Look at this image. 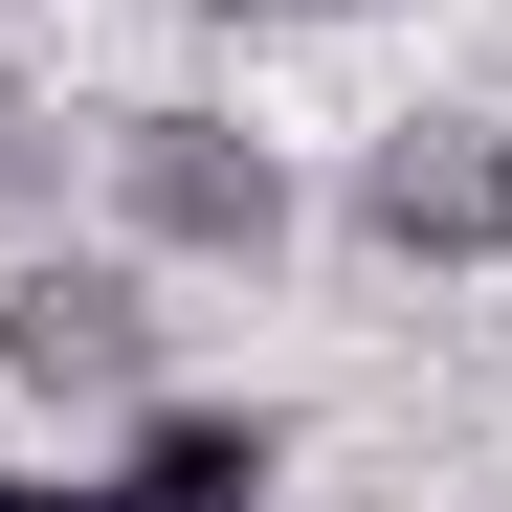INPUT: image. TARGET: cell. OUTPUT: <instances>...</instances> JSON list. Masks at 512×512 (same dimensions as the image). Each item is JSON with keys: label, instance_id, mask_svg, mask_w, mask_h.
<instances>
[{"label": "cell", "instance_id": "cell-2", "mask_svg": "<svg viewBox=\"0 0 512 512\" xmlns=\"http://www.w3.org/2000/svg\"><path fill=\"white\" fill-rule=\"evenodd\" d=\"M357 245L379 268H512V112H401L357 156Z\"/></svg>", "mask_w": 512, "mask_h": 512}, {"label": "cell", "instance_id": "cell-4", "mask_svg": "<svg viewBox=\"0 0 512 512\" xmlns=\"http://www.w3.org/2000/svg\"><path fill=\"white\" fill-rule=\"evenodd\" d=\"M268 490H290V446H268L245 401H156V423H134V446L67 490V512H268Z\"/></svg>", "mask_w": 512, "mask_h": 512}, {"label": "cell", "instance_id": "cell-1", "mask_svg": "<svg viewBox=\"0 0 512 512\" xmlns=\"http://www.w3.org/2000/svg\"><path fill=\"white\" fill-rule=\"evenodd\" d=\"M112 201H134V245H179V268H268L290 245V156L223 134V112H112Z\"/></svg>", "mask_w": 512, "mask_h": 512}, {"label": "cell", "instance_id": "cell-6", "mask_svg": "<svg viewBox=\"0 0 512 512\" xmlns=\"http://www.w3.org/2000/svg\"><path fill=\"white\" fill-rule=\"evenodd\" d=\"M0 512H67V490H23V468H0Z\"/></svg>", "mask_w": 512, "mask_h": 512}, {"label": "cell", "instance_id": "cell-3", "mask_svg": "<svg viewBox=\"0 0 512 512\" xmlns=\"http://www.w3.org/2000/svg\"><path fill=\"white\" fill-rule=\"evenodd\" d=\"M134 357H156L134 268H23V290H0V379H23V401H134Z\"/></svg>", "mask_w": 512, "mask_h": 512}, {"label": "cell", "instance_id": "cell-5", "mask_svg": "<svg viewBox=\"0 0 512 512\" xmlns=\"http://www.w3.org/2000/svg\"><path fill=\"white\" fill-rule=\"evenodd\" d=\"M201 23H334V0H201Z\"/></svg>", "mask_w": 512, "mask_h": 512}]
</instances>
